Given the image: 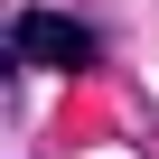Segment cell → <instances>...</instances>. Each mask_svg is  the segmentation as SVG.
Returning <instances> with one entry per match:
<instances>
[{"mask_svg":"<svg viewBox=\"0 0 159 159\" xmlns=\"http://www.w3.org/2000/svg\"><path fill=\"white\" fill-rule=\"evenodd\" d=\"M0 56H10V75H19V66L84 75V66H103V38L75 19V10H10V38H0Z\"/></svg>","mask_w":159,"mask_h":159,"instance_id":"1","label":"cell"}]
</instances>
